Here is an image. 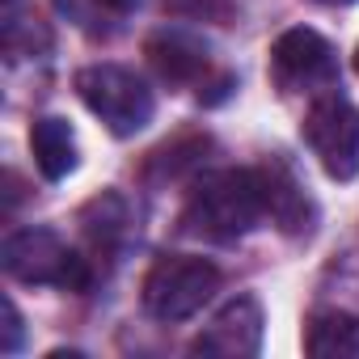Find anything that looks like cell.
Masks as SVG:
<instances>
[{"mask_svg":"<svg viewBox=\"0 0 359 359\" xmlns=\"http://www.w3.org/2000/svg\"><path fill=\"white\" fill-rule=\"evenodd\" d=\"M266 216L262 169H212L187 195L182 229L212 241H237Z\"/></svg>","mask_w":359,"mask_h":359,"instance_id":"obj_1","label":"cell"},{"mask_svg":"<svg viewBox=\"0 0 359 359\" xmlns=\"http://www.w3.org/2000/svg\"><path fill=\"white\" fill-rule=\"evenodd\" d=\"M220 287V266L191 254H165L144 275V309L156 321L195 317Z\"/></svg>","mask_w":359,"mask_h":359,"instance_id":"obj_2","label":"cell"},{"mask_svg":"<svg viewBox=\"0 0 359 359\" xmlns=\"http://www.w3.org/2000/svg\"><path fill=\"white\" fill-rule=\"evenodd\" d=\"M76 93L81 102L114 131V135H135L152 123V89L118 64H89L76 72Z\"/></svg>","mask_w":359,"mask_h":359,"instance_id":"obj_3","label":"cell"},{"mask_svg":"<svg viewBox=\"0 0 359 359\" xmlns=\"http://www.w3.org/2000/svg\"><path fill=\"white\" fill-rule=\"evenodd\" d=\"M0 262H5V271L13 279L34 283V287H68V292L89 287L85 258H76L51 229H22V233L5 237Z\"/></svg>","mask_w":359,"mask_h":359,"instance_id":"obj_4","label":"cell"},{"mask_svg":"<svg viewBox=\"0 0 359 359\" xmlns=\"http://www.w3.org/2000/svg\"><path fill=\"white\" fill-rule=\"evenodd\" d=\"M300 135L334 182H351L359 173V110L342 93H317Z\"/></svg>","mask_w":359,"mask_h":359,"instance_id":"obj_5","label":"cell"},{"mask_svg":"<svg viewBox=\"0 0 359 359\" xmlns=\"http://www.w3.org/2000/svg\"><path fill=\"white\" fill-rule=\"evenodd\" d=\"M271 76L283 93H330L338 85V55L317 30L296 26L275 39Z\"/></svg>","mask_w":359,"mask_h":359,"instance_id":"obj_6","label":"cell"},{"mask_svg":"<svg viewBox=\"0 0 359 359\" xmlns=\"http://www.w3.org/2000/svg\"><path fill=\"white\" fill-rule=\"evenodd\" d=\"M262 346V304L254 296H237L229 300L191 342L195 355L208 359H250Z\"/></svg>","mask_w":359,"mask_h":359,"instance_id":"obj_7","label":"cell"},{"mask_svg":"<svg viewBox=\"0 0 359 359\" xmlns=\"http://www.w3.org/2000/svg\"><path fill=\"white\" fill-rule=\"evenodd\" d=\"M144 55H148V64L156 68L161 81H169V85H191L195 93L220 72L212 64V51L199 39L182 34V30H161V34H152L144 43Z\"/></svg>","mask_w":359,"mask_h":359,"instance_id":"obj_8","label":"cell"},{"mask_svg":"<svg viewBox=\"0 0 359 359\" xmlns=\"http://www.w3.org/2000/svg\"><path fill=\"white\" fill-rule=\"evenodd\" d=\"M262 187H266V216L283 229V233H309L313 229V199L300 191L296 173L287 165H271L262 169Z\"/></svg>","mask_w":359,"mask_h":359,"instance_id":"obj_9","label":"cell"},{"mask_svg":"<svg viewBox=\"0 0 359 359\" xmlns=\"http://www.w3.org/2000/svg\"><path fill=\"white\" fill-rule=\"evenodd\" d=\"M304 351L313 359H359V317L342 309H321L304 325Z\"/></svg>","mask_w":359,"mask_h":359,"instance_id":"obj_10","label":"cell"},{"mask_svg":"<svg viewBox=\"0 0 359 359\" xmlns=\"http://www.w3.org/2000/svg\"><path fill=\"white\" fill-rule=\"evenodd\" d=\"M30 148H34V165L43 169V177H51V182H60V177H68L81 161V148H76V131L68 127V118H39L30 127Z\"/></svg>","mask_w":359,"mask_h":359,"instance_id":"obj_11","label":"cell"},{"mask_svg":"<svg viewBox=\"0 0 359 359\" xmlns=\"http://www.w3.org/2000/svg\"><path fill=\"white\" fill-rule=\"evenodd\" d=\"M169 18L182 22H208V26H233L237 22V0H161Z\"/></svg>","mask_w":359,"mask_h":359,"instance_id":"obj_12","label":"cell"},{"mask_svg":"<svg viewBox=\"0 0 359 359\" xmlns=\"http://www.w3.org/2000/svg\"><path fill=\"white\" fill-rule=\"evenodd\" d=\"M22 39H26V55H34V51H47V47H51L47 26H43L39 18H9V22H5V51H9V55L22 47Z\"/></svg>","mask_w":359,"mask_h":359,"instance_id":"obj_13","label":"cell"},{"mask_svg":"<svg viewBox=\"0 0 359 359\" xmlns=\"http://www.w3.org/2000/svg\"><path fill=\"white\" fill-rule=\"evenodd\" d=\"M18 346H22V313H18L13 300H5V342H0V351L13 355Z\"/></svg>","mask_w":359,"mask_h":359,"instance_id":"obj_14","label":"cell"},{"mask_svg":"<svg viewBox=\"0 0 359 359\" xmlns=\"http://www.w3.org/2000/svg\"><path fill=\"white\" fill-rule=\"evenodd\" d=\"M135 5H140V0H106V9H110L114 18H127V13H131Z\"/></svg>","mask_w":359,"mask_h":359,"instance_id":"obj_15","label":"cell"},{"mask_svg":"<svg viewBox=\"0 0 359 359\" xmlns=\"http://www.w3.org/2000/svg\"><path fill=\"white\" fill-rule=\"evenodd\" d=\"M317 5H330V9H338V5H351V0H317Z\"/></svg>","mask_w":359,"mask_h":359,"instance_id":"obj_16","label":"cell"},{"mask_svg":"<svg viewBox=\"0 0 359 359\" xmlns=\"http://www.w3.org/2000/svg\"><path fill=\"white\" fill-rule=\"evenodd\" d=\"M355 72H359V51H355Z\"/></svg>","mask_w":359,"mask_h":359,"instance_id":"obj_17","label":"cell"}]
</instances>
